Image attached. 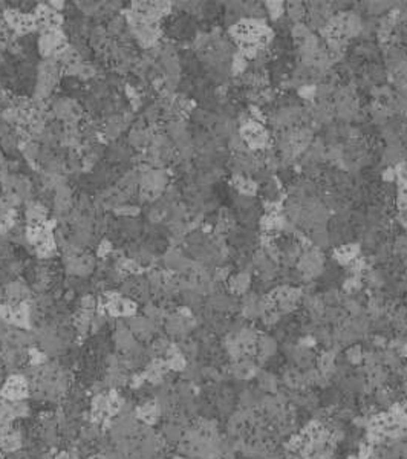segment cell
<instances>
[{
    "label": "cell",
    "mask_w": 407,
    "mask_h": 459,
    "mask_svg": "<svg viewBox=\"0 0 407 459\" xmlns=\"http://www.w3.org/2000/svg\"><path fill=\"white\" fill-rule=\"evenodd\" d=\"M360 251H361V245L354 243V242H348V243H343V245L335 248L334 259L340 265H349L360 256Z\"/></svg>",
    "instance_id": "obj_1"
},
{
    "label": "cell",
    "mask_w": 407,
    "mask_h": 459,
    "mask_svg": "<svg viewBox=\"0 0 407 459\" xmlns=\"http://www.w3.org/2000/svg\"><path fill=\"white\" fill-rule=\"evenodd\" d=\"M277 350V340L271 336H260L257 340V357L262 363L268 361Z\"/></svg>",
    "instance_id": "obj_2"
},
{
    "label": "cell",
    "mask_w": 407,
    "mask_h": 459,
    "mask_svg": "<svg viewBox=\"0 0 407 459\" xmlns=\"http://www.w3.org/2000/svg\"><path fill=\"white\" fill-rule=\"evenodd\" d=\"M161 438L166 441V444H179L184 438V429L176 423L167 421L161 429Z\"/></svg>",
    "instance_id": "obj_3"
},
{
    "label": "cell",
    "mask_w": 407,
    "mask_h": 459,
    "mask_svg": "<svg viewBox=\"0 0 407 459\" xmlns=\"http://www.w3.org/2000/svg\"><path fill=\"white\" fill-rule=\"evenodd\" d=\"M228 285H230L231 293L247 294V291L251 285V276H250V273H239V274L230 276Z\"/></svg>",
    "instance_id": "obj_4"
},
{
    "label": "cell",
    "mask_w": 407,
    "mask_h": 459,
    "mask_svg": "<svg viewBox=\"0 0 407 459\" xmlns=\"http://www.w3.org/2000/svg\"><path fill=\"white\" fill-rule=\"evenodd\" d=\"M256 381L262 392H277V380L271 372L256 370Z\"/></svg>",
    "instance_id": "obj_5"
},
{
    "label": "cell",
    "mask_w": 407,
    "mask_h": 459,
    "mask_svg": "<svg viewBox=\"0 0 407 459\" xmlns=\"http://www.w3.org/2000/svg\"><path fill=\"white\" fill-rule=\"evenodd\" d=\"M233 184L236 189L240 192V195H245V196H254L257 193V181L254 179H250V178H245V176H240V175H236L233 178Z\"/></svg>",
    "instance_id": "obj_6"
},
{
    "label": "cell",
    "mask_w": 407,
    "mask_h": 459,
    "mask_svg": "<svg viewBox=\"0 0 407 459\" xmlns=\"http://www.w3.org/2000/svg\"><path fill=\"white\" fill-rule=\"evenodd\" d=\"M317 364H318V372L324 373V375H332L334 369H335V352L334 350H324L321 355L317 358Z\"/></svg>",
    "instance_id": "obj_7"
},
{
    "label": "cell",
    "mask_w": 407,
    "mask_h": 459,
    "mask_svg": "<svg viewBox=\"0 0 407 459\" xmlns=\"http://www.w3.org/2000/svg\"><path fill=\"white\" fill-rule=\"evenodd\" d=\"M309 237H311V242L318 248H326L331 245L329 231H328V228H324V227H314L309 231Z\"/></svg>",
    "instance_id": "obj_8"
},
{
    "label": "cell",
    "mask_w": 407,
    "mask_h": 459,
    "mask_svg": "<svg viewBox=\"0 0 407 459\" xmlns=\"http://www.w3.org/2000/svg\"><path fill=\"white\" fill-rule=\"evenodd\" d=\"M363 32V20L358 14L352 12L346 15V35L358 37Z\"/></svg>",
    "instance_id": "obj_9"
},
{
    "label": "cell",
    "mask_w": 407,
    "mask_h": 459,
    "mask_svg": "<svg viewBox=\"0 0 407 459\" xmlns=\"http://www.w3.org/2000/svg\"><path fill=\"white\" fill-rule=\"evenodd\" d=\"M287 14H288L290 22L302 23V20L305 18V15H306V8H305L303 3H300V2H291L290 6L287 8Z\"/></svg>",
    "instance_id": "obj_10"
},
{
    "label": "cell",
    "mask_w": 407,
    "mask_h": 459,
    "mask_svg": "<svg viewBox=\"0 0 407 459\" xmlns=\"http://www.w3.org/2000/svg\"><path fill=\"white\" fill-rule=\"evenodd\" d=\"M324 319H326L328 323H332V325L344 323V320H346V312H344V309H341V308L331 306V308L326 309V312H324Z\"/></svg>",
    "instance_id": "obj_11"
},
{
    "label": "cell",
    "mask_w": 407,
    "mask_h": 459,
    "mask_svg": "<svg viewBox=\"0 0 407 459\" xmlns=\"http://www.w3.org/2000/svg\"><path fill=\"white\" fill-rule=\"evenodd\" d=\"M265 9L268 12V15L271 17V20L277 22L280 20L285 14V3L283 2H265Z\"/></svg>",
    "instance_id": "obj_12"
},
{
    "label": "cell",
    "mask_w": 407,
    "mask_h": 459,
    "mask_svg": "<svg viewBox=\"0 0 407 459\" xmlns=\"http://www.w3.org/2000/svg\"><path fill=\"white\" fill-rule=\"evenodd\" d=\"M363 357H364V352L360 346H349L348 350H346V360H348L349 364H360L363 361Z\"/></svg>",
    "instance_id": "obj_13"
},
{
    "label": "cell",
    "mask_w": 407,
    "mask_h": 459,
    "mask_svg": "<svg viewBox=\"0 0 407 459\" xmlns=\"http://www.w3.org/2000/svg\"><path fill=\"white\" fill-rule=\"evenodd\" d=\"M320 299H321V302L324 303V305H328L329 308L331 306H335L340 300H341V297H340V293L335 289V288H328L324 293L320 296Z\"/></svg>",
    "instance_id": "obj_14"
},
{
    "label": "cell",
    "mask_w": 407,
    "mask_h": 459,
    "mask_svg": "<svg viewBox=\"0 0 407 459\" xmlns=\"http://www.w3.org/2000/svg\"><path fill=\"white\" fill-rule=\"evenodd\" d=\"M291 34H293V37L296 38V40H306L309 35H312L311 34V28L306 25V23H296L293 28H291Z\"/></svg>",
    "instance_id": "obj_15"
},
{
    "label": "cell",
    "mask_w": 407,
    "mask_h": 459,
    "mask_svg": "<svg viewBox=\"0 0 407 459\" xmlns=\"http://www.w3.org/2000/svg\"><path fill=\"white\" fill-rule=\"evenodd\" d=\"M247 68H248V60L243 57L240 52H237L234 55V58H233V74L242 75V74H245Z\"/></svg>",
    "instance_id": "obj_16"
},
{
    "label": "cell",
    "mask_w": 407,
    "mask_h": 459,
    "mask_svg": "<svg viewBox=\"0 0 407 459\" xmlns=\"http://www.w3.org/2000/svg\"><path fill=\"white\" fill-rule=\"evenodd\" d=\"M297 95H299L300 98H303V100L309 101V100H312V98L317 97V88H315L314 85H309V83H306V85H303V86L299 88Z\"/></svg>",
    "instance_id": "obj_17"
},
{
    "label": "cell",
    "mask_w": 407,
    "mask_h": 459,
    "mask_svg": "<svg viewBox=\"0 0 407 459\" xmlns=\"http://www.w3.org/2000/svg\"><path fill=\"white\" fill-rule=\"evenodd\" d=\"M391 5H394V2H369L368 3V11L374 15H380L384 11L391 9Z\"/></svg>",
    "instance_id": "obj_18"
},
{
    "label": "cell",
    "mask_w": 407,
    "mask_h": 459,
    "mask_svg": "<svg viewBox=\"0 0 407 459\" xmlns=\"http://www.w3.org/2000/svg\"><path fill=\"white\" fill-rule=\"evenodd\" d=\"M374 455H375V449L372 444L369 443H364L360 446L358 449V459H374Z\"/></svg>",
    "instance_id": "obj_19"
},
{
    "label": "cell",
    "mask_w": 407,
    "mask_h": 459,
    "mask_svg": "<svg viewBox=\"0 0 407 459\" xmlns=\"http://www.w3.org/2000/svg\"><path fill=\"white\" fill-rule=\"evenodd\" d=\"M263 319V325L265 326H268V328H273V326H276L279 322H280V314L279 312H276V311H268L265 316L262 317Z\"/></svg>",
    "instance_id": "obj_20"
},
{
    "label": "cell",
    "mask_w": 407,
    "mask_h": 459,
    "mask_svg": "<svg viewBox=\"0 0 407 459\" xmlns=\"http://www.w3.org/2000/svg\"><path fill=\"white\" fill-rule=\"evenodd\" d=\"M369 77H371V80L375 81V83L384 80V71H383V68H380V66H371V68H369Z\"/></svg>",
    "instance_id": "obj_21"
},
{
    "label": "cell",
    "mask_w": 407,
    "mask_h": 459,
    "mask_svg": "<svg viewBox=\"0 0 407 459\" xmlns=\"http://www.w3.org/2000/svg\"><path fill=\"white\" fill-rule=\"evenodd\" d=\"M267 459H282V458L277 456V455H270V456H267Z\"/></svg>",
    "instance_id": "obj_22"
},
{
    "label": "cell",
    "mask_w": 407,
    "mask_h": 459,
    "mask_svg": "<svg viewBox=\"0 0 407 459\" xmlns=\"http://www.w3.org/2000/svg\"><path fill=\"white\" fill-rule=\"evenodd\" d=\"M173 459H189V458H186V456H176V458H173Z\"/></svg>",
    "instance_id": "obj_23"
}]
</instances>
